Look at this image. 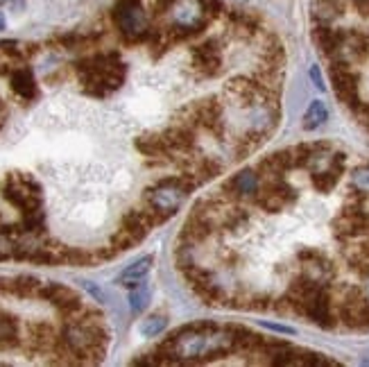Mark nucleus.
I'll return each instance as SVG.
<instances>
[{
	"label": "nucleus",
	"mask_w": 369,
	"mask_h": 367,
	"mask_svg": "<svg viewBox=\"0 0 369 367\" xmlns=\"http://www.w3.org/2000/svg\"><path fill=\"white\" fill-rule=\"evenodd\" d=\"M161 136H164L170 154H190V150L195 148V129L188 123H175Z\"/></svg>",
	"instance_id": "nucleus-12"
},
{
	"label": "nucleus",
	"mask_w": 369,
	"mask_h": 367,
	"mask_svg": "<svg viewBox=\"0 0 369 367\" xmlns=\"http://www.w3.org/2000/svg\"><path fill=\"white\" fill-rule=\"evenodd\" d=\"M41 299H46V302H50L59 313L64 315L66 320L71 318H77L79 313L84 311L82 306V299H79L75 292H73L68 286L64 283H57V281H48V283H41L39 288V295Z\"/></svg>",
	"instance_id": "nucleus-9"
},
{
	"label": "nucleus",
	"mask_w": 369,
	"mask_h": 367,
	"mask_svg": "<svg viewBox=\"0 0 369 367\" xmlns=\"http://www.w3.org/2000/svg\"><path fill=\"white\" fill-rule=\"evenodd\" d=\"M258 188H261V179H258V175H256L254 170H242V173H238V175H236V177L225 186V190H231V195H227L229 202L245 200V197H256Z\"/></svg>",
	"instance_id": "nucleus-14"
},
{
	"label": "nucleus",
	"mask_w": 369,
	"mask_h": 367,
	"mask_svg": "<svg viewBox=\"0 0 369 367\" xmlns=\"http://www.w3.org/2000/svg\"><path fill=\"white\" fill-rule=\"evenodd\" d=\"M152 263H154L152 256H141L138 261H134L131 266L123 270L120 277H118V283L127 286V288H134V286L145 281V277L150 275V270H152Z\"/></svg>",
	"instance_id": "nucleus-17"
},
{
	"label": "nucleus",
	"mask_w": 369,
	"mask_h": 367,
	"mask_svg": "<svg viewBox=\"0 0 369 367\" xmlns=\"http://www.w3.org/2000/svg\"><path fill=\"white\" fill-rule=\"evenodd\" d=\"M353 186L363 193H369V168H360V170L353 173Z\"/></svg>",
	"instance_id": "nucleus-31"
},
{
	"label": "nucleus",
	"mask_w": 369,
	"mask_h": 367,
	"mask_svg": "<svg viewBox=\"0 0 369 367\" xmlns=\"http://www.w3.org/2000/svg\"><path fill=\"white\" fill-rule=\"evenodd\" d=\"M177 363H204L238 349L231 329H218L213 325H190L179 329L166 340Z\"/></svg>",
	"instance_id": "nucleus-1"
},
{
	"label": "nucleus",
	"mask_w": 369,
	"mask_h": 367,
	"mask_svg": "<svg viewBox=\"0 0 369 367\" xmlns=\"http://www.w3.org/2000/svg\"><path fill=\"white\" fill-rule=\"evenodd\" d=\"M150 297H152L150 283L141 281L138 286H134V288H131V295H129V308H131V313H143L145 306L150 304Z\"/></svg>",
	"instance_id": "nucleus-23"
},
{
	"label": "nucleus",
	"mask_w": 369,
	"mask_h": 367,
	"mask_svg": "<svg viewBox=\"0 0 369 367\" xmlns=\"http://www.w3.org/2000/svg\"><path fill=\"white\" fill-rule=\"evenodd\" d=\"M10 82H12V91L23 100H34L36 98V82L34 75L27 66H16L10 73Z\"/></svg>",
	"instance_id": "nucleus-16"
},
{
	"label": "nucleus",
	"mask_w": 369,
	"mask_h": 367,
	"mask_svg": "<svg viewBox=\"0 0 369 367\" xmlns=\"http://www.w3.org/2000/svg\"><path fill=\"white\" fill-rule=\"evenodd\" d=\"M166 325H168V320L164 315H150V318L141 322V333L145 338H157L166 329Z\"/></svg>",
	"instance_id": "nucleus-25"
},
{
	"label": "nucleus",
	"mask_w": 369,
	"mask_h": 367,
	"mask_svg": "<svg viewBox=\"0 0 369 367\" xmlns=\"http://www.w3.org/2000/svg\"><path fill=\"white\" fill-rule=\"evenodd\" d=\"M297 200L294 188L283 179V175H272V177H263L261 188L256 193V204L268 214H279L285 207Z\"/></svg>",
	"instance_id": "nucleus-8"
},
{
	"label": "nucleus",
	"mask_w": 369,
	"mask_h": 367,
	"mask_svg": "<svg viewBox=\"0 0 369 367\" xmlns=\"http://www.w3.org/2000/svg\"><path fill=\"white\" fill-rule=\"evenodd\" d=\"M21 344V329H18V320L14 315L0 313V349L10 351L16 349Z\"/></svg>",
	"instance_id": "nucleus-18"
},
{
	"label": "nucleus",
	"mask_w": 369,
	"mask_h": 367,
	"mask_svg": "<svg viewBox=\"0 0 369 367\" xmlns=\"http://www.w3.org/2000/svg\"><path fill=\"white\" fill-rule=\"evenodd\" d=\"M3 290L12 292V295L16 297H34L39 295V288H41V281L36 277H29V275H21L16 279H10V281H5L0 286Z\"/></svg>",
	"instance_id": "nucleus-19"
},
{
	"label": "nucleus",
	"mask_w": 369,
	"mask_h": 367,
	"mask_svg": "<svg viewBox=\"0 0 369 367\" xmlns=\"http://www.w3.org/2000/svg\"><path fill=\"white\" fill-rule=\"evenodd\" d=\"M331 82H333L335 95L353 112L360 109V98H358V82L360 75L349 66V60H344L342 53H338L331 64Z\"/></svg>",
	"instance_id": "nucleus-7"
},
{
	"label": "nucleus",
	"mask_w": 369,
	"mask_h": 367,
	"mask_svg": "<svg viewBox=\"0 0 369 367\" xmlns=\"http://www.w3.org/2000/svg\"><path fill=\"white\" fill-rule=\"evenodd\" d=\"M114 23L127 41H145L152 30L150 16L138 0H118L114 7Z\"/></svg>",
	"instance_id": "nucleus-5"
},
{
	"label": "nucleus",
	"mask_w": 369,
	"mask_h": 367,
	"mask_svg": "<svg viewBox=\"0 0 369 367\" xmlns=\"http://www.w3.org/2000/svg\"><path fill=\"white\" fill-rule=\"evenodd\" d=\"M84 283V288L88 290V295H91L95 302H100V304H107L109 302V295H107V290L105 288H100L98 283H93V281H82Z\"/></svg>",
	"instance_id": "nucleus-30"
},
{
	"label": "nucleus",
	"mask_w": 369,
	"mask_h": 367,
	"mask_svg": "<svg viewBox=\"0 0 369 367\" xmlns=\"http://www.w3.org/2000/svg\"><path fill=\"white\" fill-rule=\"evenodd\" d=\"M0 193L12 207H16L21 214H34V211L43 209V195H41V186L32 175H23V173H14L7 175L3 186H0Z\"/></svg>",
	"instance_id": "nucleus-3"
},
{
	"label": "nucleus",
	"mask_w": 369,
	"mask_h": 367,
	"mask_svg": "<svg viewBox=\"0 0 369 367\" xmlns=\"http://www.w3.org/2000/svg\"><path fill=\"white\" fill-rule=\"evenodd\" d=\"M367 297H369V277H367Z\"/></svg>",
	"instance_id": "nucleus-35"
},
{
	"label": "nucleus",
	"mask_w": 369,
	"mask_h": 367,
	"mask_svg": "<svg viewBox=\"0 0 369 367\" xmlns=\"http://www.w3.org/2000/svg\"><path fill=\"white\" fill-rule=\"evenodd\" d=\"M356 3V10L363 14V16H369V0H353Z\"/></svg>",
	"instance_id": "nucleus-33"
},
{
	"label": "nucleus",
	"mask_w": 369,
	"mask_h": 367,
	"mask_svg": "<svg viewBox=\"0 0 369 367\" xmlns=\"http://www.w3.org/2000/svg\"><path fill=\"white\" fill-rule=\"evenodd\" d=\"M344 154H333V159H331V164L327 168H322V170H315L311 175V181L313 186L320 190V193H329V190H333L338 186V181H340V175L344 170Z\"/></svg>",
	"instance_id": "nucleus-13"
},
{
	"label": "nucleus",
	"mask_w": 369,
	"mask_h": 367,
	"mask_svg": "<svg viewBox=\"0 0 369 367\" xmlns=\"http://www.w3.org/2000/svg\"><path fill=\"white\" fill-rule=\"evenodd\" d=\"M344 48H349V53L356 62H367L369 60V30H349L346 32Z\"/></svg>",
	"instance_id": "nucleus-20"
},
{
	"label": "nucleus",
	"mask_w": 369,
	"mask_h": 367,
	"mask_svg": "<svg viewBox=\"0 0 369 367\" xmlns=\"http://www.w3.org/2000/svg\"><path fill=\"white\" fill-rule=\"evenodd\" d=\"M136 148L141 150L150 161H168L166 157H170V150H168L164 136H145V138H138Z\"/></svg>",
	"instance_id": "nucleus-21"
},
{
	"label": "nucleus",
	"mask_w": 369,
	"mask_h": 367,
	"mask_svg": "<svg viewBox=\"0 0 369 367\" xmlns=\"http://www.w3.org/2000/svg\"><path fill=\"white\" fill-rule=\"evenodd\" d=\"M123 229L129 231L131 236H134L138 243L145 238V233L150 231V227H147V223L143 220L141 211H129V214L123 216Z\"/></svg>",
	"instance_id": "nucleus-22"
},
{
	"label": "nucleus",
	"mask_w": 369,
	"mask_h": 367,
	"mask_svg": "<svg viewBox=\"0 0 369 367\" xmlns=\"http://www.w3.org/2000/svg\"><path fill=\"white\" fill-rule=\"evenodd\" d=\"M335 236L340 240L358 238L363 233H369V214L360 202H346L342 214L335 218Z\"/></svg>",
	"instance_id": "nucleus-10"
},
{
	"label": "nucleus",
	"mask_w": 369,
	"mask_h": 367,
	"mask_svg": "<svg viewBox=\"0 0 369 367\" xmlns=\"http://www.w3.org/2000/svg\"><path fill=\"white\" fill-rule=\"evenodd\" d=\"M136 243H138V240H136L134 236H131L129 231H125L123 227H120V229H118V231L114 233V236H112V245L118 249V252H125V249H131Z\"/></svg>",
	"instance_id": "nucleus-26"
},
{
	"label": "nucleus",
	"mask_w": 369,
	"mask_h": 367,
	"mask_svg": "<svg viewBox=\"0 0 369 367\" xmlns=\"http://www.w3.org/2000/svg\"><path fill=\"white\" fill-rule=\"evenodd\" d=\"M79 73V82H82L84 93L93 95V98H105L112 91L120 89L125 79V64L116 53H102L84 57L75 64Z\"/></svg>",
	"instance_id": "nucleus-2"
},
{
	"label": "nucleus",
	"mask_w": 369,
	"mask_h": 367,
	"mask_svg": "<svg viewBox=\"0 0 369 367\" xmlns=\"http://www.w3.org/2000/svg\"><path fill=\"white\" fill-rule=\"evenodd\" d=\"M327 118H329V112H327V107H324V102L315 100V102H311L308 112L304 114V129H317Z\"/></svg>",
	"instance_id": "nucleus-24"
},
{
	"label": "nucleus",
	"mask_w": 369,
	"mask_h": 367,
	"mask_svg": "<svg viewBox=\"0 0 369 367\" xmlns=\"http://www.w3.org/2000/svg\"><path fill=\"white\" fill-rule=\"evenodd\" d=\"M14 254H16V240L10 233L0 231V261L14 259Z\"/></svg>",
	"instance_id": "nucleus-28"
},
{
	"label": "nucleus",
	"mask_w": 369,
	"mask_h": 367,
	"mask_svg": "<svg viewBox=\"0 0 369 367\" xmlns=\"http://www.w3.org/2000/svg\"><path fill=\"white\" fill-rule=\"evenodd\" d=\"M53 329H50L48 325H34L32 327V340L36 347H48V342H53Z\"/></svg>",
	"instance_id": "nucleus-27"
},
{
	"label": "nucleus",
	"mask_w": 369,
	"mask_h": 367,
	"mask_svg": "<svg viewBox=\"0 0 369 367\" xmlns=\"http://www.w3.org/2000/svg\"><path fill=\"white\" fill-rule=\"evenodd\" d=\"M193 66L199 75L204 77H213L222 71V53H220L218 43L216 41H204L195 46L193 50Z\"/></svg>",
	"instance_id": "nucleus-11"
},
{
	"label": "nucleus",
	"mask_w": 369,
	"mask_h": 367,
	"mask_svg": "<svg viewBox=\"0 0 369 367\" xmlns=\"http://www.w3.org/2000/svg\"><path fill=\"white\" fill-rule=\"evenodd\" d=\"M313 36H315V43L320 46V50L324 55L335 57L338 53H342V50H344L346 30H335V27L320 25V27H315Z\"/></svg>",
	"instance_id": "nucleus-15"
},
{
	"label": "nucleus",
	"mask_w": 369,
	"mask_h": 367,
	"mask_svg": "<svg viewBox=\"0 0 369 367\" xmlns=\"http://www.w3.org/2000/svg\"><path fill=\"white\" fill-rule=\"evenodd\" d=\"M0 30H5V14L0 12Z\"/></svg>",
	"instance_id": "nucleus-34"
},
{
	"label": "nucleus",
	"mask_w": 369,
	"mask_h": 367,
	"mask_svg": "<svg viewBox=\"0 0 369 367\" xmlns=\"http://www.w3.org/2000/svg\"><path fill=\"white\" fill-rule=\"evenodd\" d=\"M204 7H206V14H220L222 12V3H218V0H204Z\"/></svg>",
	"instance_id": "nucleus-32"
},
{
	"label": "nucleus",
	"mask_w": 369,
	"mask_h": 367,
	"mask_svg": "<svg viewBox=\"0 0 369 367\" xmlns=\"http://www.w3.org/2000/svg\"><path fill=\"white\" fill-rule=\"evenodd\" d=\"M164 14L175 39H183V36L199 32L206 25V16H209L204 0H170Z\"/></svg>",
	"instance_id": "nucleus-4"
},
{
	"label": "nucleus",
	"mask_w": 369,
	"mask_h": 367,
	"mask_svg": "<svg viewBox=\"0 0 369 367\" xmlns=\"http://www.w3.org/2000/svg\"><path fill=\"white\" fill-rule=\"evenodd\" d=\"M190 188H193V186H190V184L183 177L166 179V181H161L154 188L147 190V193H145V204H150L154 211H159V214L168 220L177 209L181 207L183 202H186Z\"/></svg>",
	"instance_id": "nucleus-6"
},
{
	"label": "nucleus",
	"mask_w": 369,
	"mask_h": 367,
	"mask_svg": "<svg viewBox=\"0 0 369 367\" xmlns=\"http://www.w3.org/2000/svg\"><path fill=\"white\" fill-rule=\"evenodd\" d=\"M299 261L304 263V266H311V263H324L327 261V256H324L320 249H301L299 252Z\"/></svg>",
	"instance_id": "nucleus-29"
}]
</instances>
